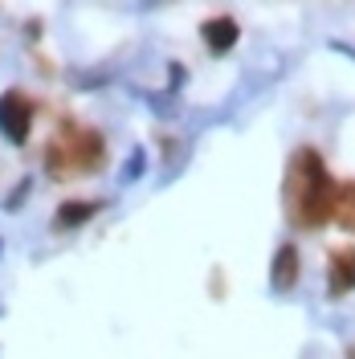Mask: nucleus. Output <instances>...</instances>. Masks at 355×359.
Instances as JSON below:
<instances>
[{
    "label": "nucleus",
    "instance_id": "nucleus-1",
    "mask_svg": "<svg viewBox=\"0 0 355 359\" xmlns=\"http://www.w3.org/2000/svg\"><path fill=\"white\" fill-rule=\"evenodd\" d=\"M331 196H335V180L327 172V163L319 159L314 147H302L290 156L286 168V208L290 217L302 229H323L331 221Z\"/></svg>",
    "mask_w": 355,
    "mask_h": 359
},
{
    "label": "nucleus",
    "instance_id": "nucleus-2",
    "mask_svg": "<svg viewBox=\"0 0 355 359\" xmlns=\"http://www.w3.org/2000/svg\"><path fill=\"white\" fill-rule=\"evenodd\" d=\"M102 159H107L102 135L90 131V127H74V123L62 127L49 139V147H45V168H49V176H58V180L90 176V172L102 168Z\"/></svg>",
    "mask_w": 355,
    "mask_h": 359
},
{
    "label": "nucleus",
    "instance_id": "nucleus-3",
    "mask_svg": "<svg viewBox=\"0 0 355 359\" xmlns=\"http://www.w3.org/2000/svg\"><path fill=\"white\" fill-rule=\"evenodd\" d=\"M29 127H33V102L25 98L21 90H8L0 98V131H4V139L8 143H25Z\"/></svg>",
    "mask_w": 355,
    "mask_h": 359
},
{
    "label": "nucleus",
    "instance_id": "nucleus-4",
    "mask_svg": "<svg viewBox=\"0 0 355 359\" xmlns=\"http://www.w3.org/2000/svg\"><path fill=\"white\" fill-rule=\"evenodd\" d=\"M327 290L335 298H343V294L355 290V249H331V257H327Z\"/></svg>",
    "mask_w": 355,
    "mask_h": 359
},
{
    "label": "nucleus",
    "instance_id": "nucleus-5",
    "mask_svg": "<svg viewBox=\"0 0 355 359\" xmlns=\"http://www.w3.org/2000/svg\"><path fill=\"white\" fill-rule=\"evenodd\" d=\"M298 273H302V266H298V249L282 245L278 249V257H274V273H269L274 286H278V290H290V286L298 282Z\"/></svg>",
    "mask_w": 355,
    "mask_h": 359
},
{
    "label": "nucleus",
    "instance_id": "nucleus-6",
    "mask_svg": "<svg viewBox=\"0 0 355 359\" xmlns=\"http://www.w3.org/2000/svg\"><path fill=\"white\" fill-rule=\"evenodd\" d=\"M331 217L343 224V229H351V233H355V180H347V184H335Z\"/></svg>",
    "mask_w": 355,
    "mask_h": 359
},
{
    "label": "nucleus",
    "instance_id": "nucleus-7",
    "mask_svg": "<svg viewBox=\"0 0 355 359\" xmlns=\"http://www.w3.org/2000/svg\"><path fill=\"white\" fill-rule=\"evenodd\" d=\"M200 33H204V41H208V49H213V53H225V49H233V41H237V25L229 21V17L208 21Z\"/></svg>",
    "mask_w": 355,
    "mask_h": 359
},
{
    "label": "nucleus",
    "instance_id": "nucleus-8",
    "mask_svg": "<svg viewBox=\"0 0 355 359\" xmlns=\"http://www.w3.org/2000/svg\"><path fill=\"white\" fill-rule=\"evenodd\" d=\"M94 208H98V204H62V208H58V217H53V224H58V229H74V224L78 221H86V217H94Z\"/></svg>",
    "mask_w": 355,
    "mask_h": 359
}]
</instances>
